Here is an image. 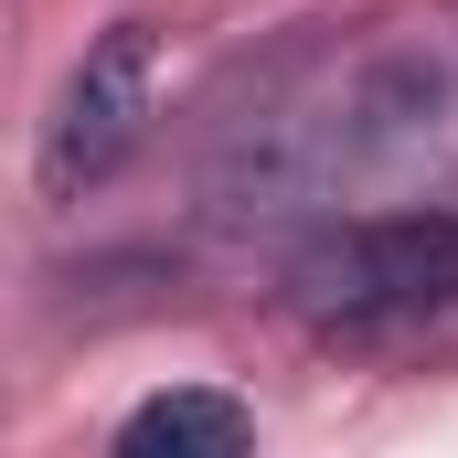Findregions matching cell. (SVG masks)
Here are the masks:
<instances>
[{"label": "cell", "mask_w": 458, "mask_h": 458, "mask_svg": "<svg viewBox=\"0 0 458 458\" xmlns=\"http://www.w3.org/2000/svg\"><path fill=\"white\" fill-rule=\"evenodd\" d=\"M149 139V21H107L86 43V64L64 75V97L43 117V149H32V182L54 203L97 192L117 160Z\"/></svg>", "instance_id": "cell-2"}, {"label": "cell", "mask_w": 458, "mask_h": 458, "mask_svg": "<svg viewBox=\"0 0 458 458\" xmlns=\"http://www.w3.org/2000/svg\"><path fill=\"white\" fill-rule=\"evenodd\" d=\"M288 310L331 342H405L458 310V203L362 214L288 256Z\"/></svg>", "instance_id": "cell-1"}, {"label": "cell", "mask_w": 458, "mask_h": 458, "mask_svg": "<svg viewBox=\"0 0 458 458\" xmlns=\"http://www.w3.org/2000/svg\"><path fill=\"white\" fill-rule=\"evenodd\" d=\"M107 458H256V416L225 384H160V394L128 405Z\"/></svg>", "instance_id": "cell-3"}]
</instances>
